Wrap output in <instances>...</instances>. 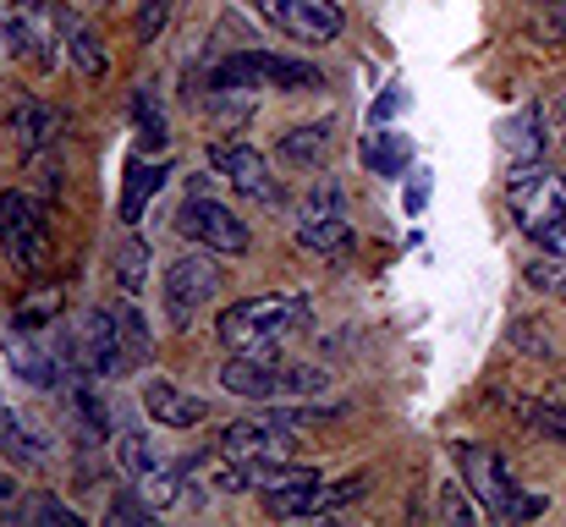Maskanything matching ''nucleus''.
I'll list each match as a JSON object with an SVG mask.
<instances>
[{
    "label": "nucleus",
    "instance_id": "a878e982",
    "mask_svg": "<svg viewBox=\"0 0 566 527\" xmlns=\"http://www.w3.org/2000/svg\"><path fill=\"white\" fill-rule=\"evenodd\" d=\"M133 122H138L144 155H160L166 149V110H160V94L155 88H138L133 94Z\"/></svg>",
    "mask_w": 566,
    "mask_h": 527
},
{
    "label": "nucleus",
    "instance_id": "c9c22d12",
    "mask_svg": "<svg viewBox=\"0 0 566 527\" xmlns=\"http://www.w3.org/2000/svg\"><path fill=\"white\" fill-rule=\"evenodd\" d=\"M539 33H545L551 44H562V50H566V0H551V6H545V17H539Z\"/></svg>",
    "mask_w": 566,
    "mask_h": 527
},
{
    "label": "nucleus",
    "instance_id": "cd10ccee",
    "mask_svg": "<svg viewBox=\"0 0 566 527\" xmlns=\"http://www.w3.org/2000/svg\"><path fill=\"white\" fill-rule=\"evenodd\" d=\"M144 281H149V242H122V253H116V286L127 292V297H138L144 292Z\"/></svg>",
    "mask_w": 566,
    "mask_h": 527
},
{
    "label": "nucleus",
    "instance_id": "72a5a7b5",
    "mask_svg": "<svg viewBox=\"0 0 566 527\" xmlns=\"http://www.w3.org/2000/svg\"><path fill=\"white\" fill-rule=\"evenodd\" d=\"M166 17H171V0H144V11H138V39L155 44L160 28H166Z\"/></svg>",
    "mask_w": 566,
    "mask_h": 527
},
{
    "label": "nucleus",
    "instance_id": "1a4fd4ad",
    "mask_svg": "<svg viewBox=\"0 0 566 527\" xmlns=\"http://www.w3.org/2000/svg\"><path fill=\"white\" fill-rule=\"evenodd\" d=\"M297 242L319 259H347L353 253V225L342 214V192L325 181L308 192V203L297 209Z\"/></svg>",
    "mask_w": 566,
    "mask_h": 527
},
{
    "label": "nucleus",
    "instance_id": "20e7f679",
    "mask_svg": "<svg viewBox=\"0 0 566 527\" xmlns=\"http://www.w3.org/2000/svg\"><path fill=\"white\" fill-rule=\"evenodd\" d=\"M220 286H226V270L214 264L209 247H203V253H182V259L166 270V319H171L177 330H188L192 319L220 297Z\"/></svg>",
    "mask_w": 566,
    "mask_h": 527
},
{
    "label": "nucleus",
    "instance_id": "0eeeda50",
    "mask_svg": "<svg viewBox=\"0 0 566 527\" xmlns=\"http://www.w3.org/2000/svg\"><path fill=\"white\" fill-rule=\"evenodd\" d=\"M0 247L17 270H39L44 253H50V225H44V209L28 198V192H0Z\"/></svg>",
    "mask_w": 566,
    "mask_h": 527
},
{
    "label": "nucleus",
    "instance_id": "dca6fc26",
    "mask_svg": "<svg viewBox=\"0 0 566 527\" xmlns=\"http://www.w3.org/2000/svg\"><path fill=\"white\" fill-rule=\"evenodd\" d=\"M55 22H61V39H66V55H72V66L88 77V83H99L105 72H111V55H105V44H99V33L72 11V6H55Z\"/></svg>",
    "mask_w": 566,
    "mask_h": 527
},
{
    "label": "nucleus",
    "instance_id": "393cba45",
    "mask_svg": "<svg viewBox=\"0 0 566 527\" xmlns=\"http://www.w3.org/2000/svg\"><path fill=\"white\" fill-rule=\"evenodd\" d=\"M407 160H412L407 133H369V138H364V166L375 176H401Z\"/></svg>",
    "mask_w": 566,
    "mask_h": 527
},
{
    "label": "nucleus",
    "instance_id": "473e14b6",
    "mask_svg": "<svg viewBox=\"0 0 566 527\" xmlns=\"http://www.w3.org/2000/svg\"><path fill=\"white\" fill-rule=\"evenodd\" d=\"M22 517H28V523H66V527H77V512H72V506H61L55 495H33V500L22 506Z\"/></svg>",
    "mask_w": 566,
    "mask_h": 527
},
{
    "label": "nucleus",
    "instance_id": "bb28decb",
    "mask_svg": "<svg viewBox=\"0 0 566 527\" xmlns=\"http://www.w3.org/2000/svg\"><path fill=\"white\" fill-rule=\"evenodd\" d=\"M111 314H116V330H122L127 362H144V357L155 351V336H149V325H144V308H133V297H127V303L111 308Z\"/></svg>",
    "mask_w": 566,
    "mask_h": 527
},
{
    "label": "nucleus",
    "instance_id": "6e6552de",
    "mask_svg": "<svg viewBox=\"0 0 566 527\" xmlns=\"http://www.w3.org/2000/svg\"><path fill=\"white\" fill-rule=\"evenodd\" d=\"M177 231H182V242H198V247H209V253H248V225L226 209V203H214L209 192H192L182 198V209H177Z\"/></svg>",
    "mask_w": 566,
    "mask_h": 527
},
{
    "label": "nucleus",
    "instance_id": "4c0bfd02",
    "mask_svg": "<svg viewBox=\"0 0 566 527\" xmlns=\"http://www.w3.org/2000/svg\"><path fill=\"white\" fill-rule=\"evenodd\" d=\"M28 166H33V187H39V192H55V187H61V160H39V155H28Z\"/></svg>",
    "mask_w": 566,
    "mask_h": 527
},
{
    "label": "nucleus",
    "instance_id": "7c9ffc66",
    "mask_svg": "<svg viewBox=\"0 0 566 527\" xmlns=\"http://www.w3.org/2000/svg\"><path fill=\"white\" fill-rule=\"evenodd\" d=\"M512 351H523V357H551L556 341H551V330H545V325L517 319V325H512Z\"/></svg>",
    "mask_w": 566,
    "mask_h": 527
},
{
    "label": "nucleus",
    "instance_id": "ddd939ff",
    "mask_svg": "<svg viewBox=\"0 0 566 527\" xmlns=\"http://www.w3.org/2000/svg\"><path fill=\"white\" fill-rule=\"evenodd\" d=\"M209 171L226 176L253 203H281V181L270 176V160L248 144H209Z\"/></svg>",
    "mask_w": 566,
    "mask_h": 527
},
{
    "label": "nucleus",
    "instance_id": "a19ab883",
    "mask_svg": "<svg viewBox=\"0 0 566 527\" xmlns=\"http://www.w3.org/2000/svg\"><path fill=\"white\" fill-rule=\"evenodd\" d=\"M396 110H401V88H390V94H379V99H375V127H379V122H390Z\"/></svg>",
    "mask_w": 566,
    "mask_h": 527
},
{
    "label": "nucleus",
    "instance_id": "f03ea898",
    "mask_svg": "<svg viewBox=\"0 0 566 527\" xmlns=\"http://www.w3.org/2000/svg\"><path fill=\"white\" fill-rule=\"evenodd\" d=\"M61 351H66V362H72L83 379H116V373L127 368V347H122L116 314H105V308H83V314L66 325Z\"/></svg>",
    "mask_w": 566,
    "mask_h": 527
},
{
    "label": "nucleus",
    "instance_id": "4468645a",
    "mask_svg": "<svg viewBox=\"0 0 566 527\" xmlns=\"http://www.w3.org/2000/svg\"><path fill=\"white\" fill-rule=\"evenodd\" d=\"M286 445H297L286 429H275L270 418H242V423H226L220 434H214V451H226L231 462H242V467H259V462H275V456H286Z\"/></svg>",
    "mask_w": 566,
    "mask_h": 527
},
{
    "label": "nucleus",
    "instance_id": "423d86ee",
    "mask_svg": "<svg viewBox=\"0 0 566 527\" xmlns=\"http://www.w3.org/2000/svg\"><path fill=\"white\" fill-rule=\"evenodd\" d=\"M55 6L61 0H11V11H6V44L33 72H55V33H61Z\"/></svg>",
    "mask_w": 566,
    "mask_h": 527
},
{
    "label": "nucleus",
    "instance_id": "58836bf2",
    "mask_svg": "<svg viewBox=\"0 0 566 527\" xmlns=\"http://www.w3.org/2000/svg\"><path fill=\"white\" fill-rule=\"evenodd\" d=\"M17 495H22V484H17V467H0V517L17 506Z\"/></svg>",
    "mask_w": 566,
    "mask_h": 527
},
{
    "label": "nucleus",
    "instance_id": "9d476101",
    "mask_svg": "<svg viewBox=\"0 0 566 527\" xmlns=\"http://www.w3.org/2000/svg\"><path fill=\"white\" fill-rule=\"evenodd\" d=\"M264 17H270L286 39H297V44H331V39H342V28H347L342 0H270Z\"/></svg>",
    "mask_w": 566,
    "mask_h": 527
},
{
    "label": "nucleus",
    "instance_id": "f3484780",
    "mask_svg": "<svg viewBox=\"0 0 566 527\" xmlns=\"http://www.w3.org/2000/svg\"><path fill=\"white\" fill-rule=\"evenodd\" d=\"M144 412L155 418V423H166V429H198L203 423V401L188 396L182 384H171V379H149L144 384Z\"/></svg>",
    "mask_w": 566,
    "mask_h": 527
},
{
    "label": "nucleus",
    "instance_id": "7ed1b4c3",
    "mask_svg": "<svg viewBox=\"0 0 566 527\" xmlns=\"http://www.w3.org/2000/svg\"><path fill=\"white\" fill-rule=\"evenodd\" d=\"M297 297H248L220 314V341L226 351H270L297 325Z\"/></svg>",
    "mask_w": 566,
    "mask_h": 527
},
{
    "label": "nucleus",
    "instance_id": "9b49d317",
    "mask_svg": "<svg viewBox=\"0 0 566 527\" xmlns=\"http://www.w3.org/2000/svg\"><path fill=\"white\" fill-rule=\"evenodd\" d=\"M6 362H11V373L17 379H28V384H39V390H66L72 379H83L72 362H66V351L44 347L39 341V330H17V336H6Z\"/></svg>",
    "mask_w": 566,
    "mask_h": 527
},
{
    "label": "nucleus",
    "instance_id": "ea45409f",
    "mask_svg": "<svg viewBox=\"0 0 566 527\" xmlns=\"http://www.w3.org/2000/svg\"><path fill=\"white\" fill-rule=\"evenodd\" d=\"M539 247H545V253H562V259H566V214L551 225V231H539Z\"/></svg>",
    "mask_w": 566,
    "mask_h": 527
},
{
    "label": "nucleus",
    "instance_id": "39448f33",
    "mask_svg": "<svg viewBox=\"0 0 566 527\" xmlns=\"http://www.w3.org/2000/svg\"><path fill=\"white\" fill-rule=\"evenodd\" d=\"M506 203L523 220V231H551L566 214V176L545 171L539 160H517V171L506 176Z\"/></svg>",
    "mask_w": 566,
    "mask_h": 527
},
{
    "label": "nucleus",
    "instance_id": "f704fd0d",
    "mask_svg": "<svg viewBox=\"0 0 566 527\" xmlns=\"http://www.w3.org/2000/svg\"><path fill=\"white\" fill-rule=\"evenodd\" d=\"M144 517H149V500H144L138 489H133V495H116V500H111V523H144Z\"/></svg>",
    "mask_w": 566,
    "mask_h": 527
},
{
    "label": "nucleus",
    "instance_id": "2eb2a0df",
    "mask_svg": "<svg viewBox=\"0 0 566 527\" xmlns=\"http://www.w3.org/2000/svg\"><path fill=\"white\" fill-rule=\"evenodd\" d=\"M0 456H6L11 467H28V473H39V467H50V456H55V440H50V434H39L28 418H17V412H0Z\"/></svg>",
    "mask_w": 566,
    "mask_h": 527
},
{
    "label": "nucleus",
    "instance_id": "4be33fe9",
    "mask_svg": "<svg viewBox=\"0 0 566 527\" xmlns=\"http://www.w3.org/2000/svg\"><path fill=\"white\" fill-rule=\"evenodd\" d=\"M325 155H331V127H325V122L292 127V133L275 144V160H281V166H297V171H314Z\"/></svg>",
    "mask_w": 566,
    "mask_h": 527
},
{
    "label": "nucleus",
    "instance_id": "412c9836",
    "mask_svg": "<svg viewBox=\"0 0 566 527\" xmlns=\"http://www.w3.org/2000/svg\"><path fill=\"white\" fill-rule=\"evenodd\" d=\"M166 176H171L166 160H144V155H138V160L127 166V187H122V220H127V225H133V220L144 214V203L166 187Z\"/></svg>",
    "mask_w": 566,
    "mask_h": 527
},
{
    "label": "nucleus",
    "instance_id": "f8f14e48",
    "mask_svg": "<svg viewBox=\"0 0 566 527\" xmlns=\"http://www.w3.org/2000/svg\"><path fill=\"white\" fill-rule=\"evenodd\" d=\"M220 390L242 401H286V357L270 351H237L220 368Z\"/></svg>",
    "mask_w": 566,
    "mask_h": 527
},
{
    "label": "nucleus",
    "instance_id": "6ab92c4d",
    "mask_svg": "<svg viewBox=\"0 0 566 527\" xmlns=\"http://www.w3.org/2000/svg\"><path fill=\"white\" fill-rule=\"evenodd\" d=\"M259 500H264V512L270 517H319V512H331V489L319 484V478H303V484H286V489H259Z\"/></svg>",
    "mask_w": 566,
    "mask_h": 527
},
{
    "label": "nucleus",
    "instance_id": "c756f323",
    "mask_svg": "<svg viewBox=\"0 0 566 527\" xmlns=\"http://www.w3.org/2000/svg\"><path fill=\"white\" fill-rule=\"evenodd\" d=\"M528 281H534L539 292H551V297H566V259L562 253H539V259L528 264Z\"/></svg>",
    "mask_w": 566,
    "mask_h": 527
},
{
    "label": "nucleus",
    "instance_id": "b1692460",
    "mask_svg": "<svg viewBox=\"0 0 566 527\" xmlns=\"http://www.w3.org/2000/svg\"><path fill=\"white\" fill-rule=\"evenodd\" d=\"M66 407H72V418H77V434H83V440H105V434H111V407L94 396V384H88V379H72V384H66Z\"/></svg>",
    "mask_w": 566,
    "mask_h": 527
},
{
    "label": "nucleus",
    "instance_id": "a211bd4d",
    "mask_svg": "<svg viewBox=\"0 0 566 527\" xmlns=\"http://www.w3.org/2000/svg\"><path fill=\"white\" fill-rule=\"evenodd\" d=\"M11 133H17L22 160H28V155L55 149V138H61V116H55L50 105H39V99H17V105H11Z\"/></svg>",
    "mask_w": 566,
    "mask_h": 527
},
{
    "label": "nucleus",
    "instance_id": "79ce46f5",
    "mask_svg": "<svg viewBox=\"0 0 566 527\" xmlns=\"http://www.w3.org/2000/svg\"><path fill=\"white\" fill-rule=\"evenodd\" d=\"M423 198H429V181H418V187H412V192H407V209H412V214H418V209H423Z\"/></svg>",
    "mask_w": 566,
    "mask_h": 527
},
{
    "label": "nucleus",
    "instance_id": "c85d7f7f",
    "mask_svg": "<svg viewBox=\"0 0 566 527\" xmlns=\"http://www.w3.org/2000/svg\"><path fill=\"white\" fill-rule=\"evenodd\" d=\"M479 517V506L468 500V484L462 478H446L440 484V523H473Z\"/></svg>",
    "mask_w": 566,
    "mask_h": 527
},
{
    "label": "nucleus",
    "instance_id": "2f4dec72",
    "mask_svg": "<svg viewBox=\"0 0 566 527\" xmlns=\"http://www.w3.org/2000/svg\"><path fill=\"white\" fill-rule=\"evenodd\" d=\"M55 308H61V292H33V297L22 303V314H17V330H39V325H50Z\"/></svg>",
    "mask_w": 566,
    "mask_h": 527
},
{
    "label": "nucleus",
    "instance_id": "aec40b11",
    "mask_svg": "<svg viewBox=\"0 0 566 527\" xmlns=\"http://www.w3.org/2000/svg\"><path fill=\"white\" fill-rule=\"evenodd\" d=\"M551 122H545V110L539 105H523L506 127H501V149L512 155V160H539V149L551 144V133H545Z\"/></svg>",
    "mask_w": 566,
    "mask_h": 527
},
{
    "label": "nucleus",
    "instance_id": "e433bc0d",
    "mask_svg": "<svg viewBox=\"0 0 566 527\" xmlns=\"http://www.w3.org/2000/svg\"><path fill=\"white\" fill-rule=\"evenodd\" d=\"M358 495H369V473H353V478L331 484V512H336V506H347V500H358Z\"/></svg>",
    "mask_w": 566,
    "mask_h": 527
},
{
    "label": "nucleus",
    "instance_id": "f257e3e1",
    "mask_svg": "<svg viewBox=\"0 0 566 527\" xmlns=\"http://www.w3.org/2000/svg\"><path fill=\"white\" fill-rule=\"evenodd\" d=\"M457 467H462V484L479 495V506H484V512L512 517V523H523V517H539V512H545V495H523V489L506 478V462H501L495 451H484V445L462 440V445H457Z\"/></svg>",
    "mask_w": 566,
    "mask_h": 527
},
{
    "label": "nucleus",
    "instance_id": "5701e85b",
    "mask_svg": "<svg viewBox=\"0 0 566 527\" xmlns=\"http://www.w3.org/2000/svg\"><path fill=\"white\" fill-rule=\"evenodd\" d=\"M116 462H122V473H127L133 484H144V478H155V473L166 467L160 445H155L144 429H122V434H116Z\"/></svg>",
    "mask_w": 566,
    "mask_h": 527
}]
</instances>
